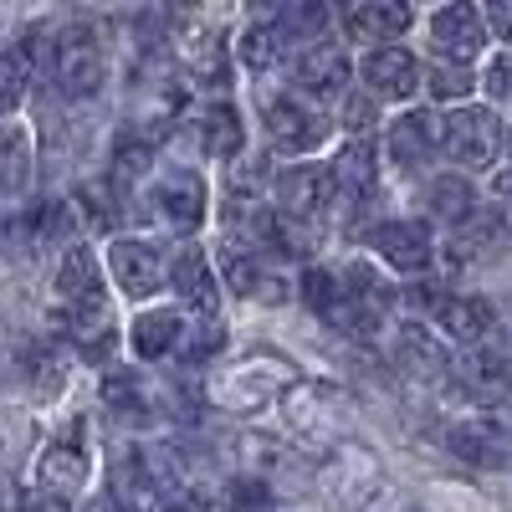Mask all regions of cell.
Wrapping results in <instances>:
<instances>
[{
    "label": "cell",
    "mask_w": 512,
    "mask_h": 512,
    "mask_svg": "<svg viewBox=\"0 0 512 512\" xmlns=\"http://www.w3.org/2000/svg\"><path fill=\"white\" fill-rule=\"evenodd\" d=\"M67 338L88 359H108V349H113V303H108V292L67 308Z\"/></svg>",
    "instance_id": "ffe728a7"
},
{
    "label": "cell",
    "mask_w": 512,
    "mask_h": 512,
    "mask_svg": "<svg viewBox=\"0 0 512 512\" xmlns=\"http://www.w3.org/2000/svg\"><path fill=\"white\" fill-rule=\"evenodd\" d=\"M221 267H226V287H231L236 297H256V292L267 287V267H262V256H256V246H251V241L226 246Z\"/></svg>",
    "instance_id": "f1b7e54d"
},
{
    "label": "cell",
    "mask_w": 512,
    "mask_h": 512,
    "mask_svg": "<svg viewBox=\"0 0 512 512\" xmlns=\"http://www.w3.org/2000/svg\"><path fill=\"white\" fill-rule=\"evenodd\" d=\"M108 272H113V282H118L123 297L149 303L154 292L169 287V282H164L169 256H164L154 241H144V236H118V241H108Z\"/></svg>",
    "instance_id": "52a82bcc"
},
{
    "label": "cell",
    "mask_w": 512,
    "mask_h": 512,
    "mask_svg": "<svg viewBox=\"0 0 512 512\" xmlns=\"http://www.w3.org/2000/svg\"><path fill=\"white\" fill-rule=\"evenodd\" d=\"M482 77H487V93H492L497 103H512V52H502V57H492Z\"/></svg>",
    "instance_id": "e575fe53"
},
{
    "label": "cell",
    "mask_w": 512,
    "mask_h": 512,
    "mask_svg": "<svg viewBox=\"0 0 512 512\" xmlns=\"http://www.w3.org/2000/svg\"><path fill=\"white\" fill-rule=\"evenodd\" d=\"M410 21H415V11L400 6V0H364V6L344 11V36L354 41V47L379 52V47H400Z\"/></svg>",
    "instance_id": "5bb4252c"
},
{
    "label": "cell",
    "mask_w": 512,
    "mask_h": 512,
    "mask_svg": "<svg viewBox=\"0 0 512 512\" xmlns=\"http://www.w3.org/2000/svg\"><path fill=\"white\" fill-rule=\"evenodd\" d=\"M502 118L492 108H477V103H461L441 118V154L461 169H472V175H482V169L497 164L502 154Z\"/></svg>",
    "instance_id": "6da1fadb"
},
{
    "label": "cell",
    "mask_w": 512,
    "mask_h": 512,
    "mask_svg": "<svg viewBox=\"0 0 512 512\" xmlns=\"http://www.w3.org/2000/svg\"><path fill=\"white\" fill-rule=\"evenodd\" d=\"M359 82H364V98L374 103H410L425 88V72L405 47H379V52H364Z\"/></svg>",
    "instance_id": "8fae6325"
},
{
    "label": "cell",
    "mask_w": 512,
    "mask_h": 512,
    "mask_svg": "<svg viewBox=\"0 0 512 512\" xmlns=\"http://www.w3.org/2000/svg\"><path fill=\"white\" fill-rule=\"evenodd\" d=\"M451 384L472 405H502L512 395V364L497 354H472L466 364H451Z\"/></svg>",
    "instance_id": "ac0fdd59"
},
{
    "label": "cell",
    "mask_w": 512,
    "mask_h": 512,
    "mask_svg": "<svg viewBox=\"0 0 512 512\" xmlns=\"http://www.w3.org/2000/svg\"><path fill=\"white\" fill-rule=\"evenodd\" d=\"M507 139H512V134H507Z\"/></svg>",
    "instance_id": "ab89813d"
},
{
    "label": "cell",
    "mask_w": 512,
    "mask_h": 512,
    "mask_svg": "<svg viewBox=\"0 0 512 512\" xmlns=\"http://www.w3.org/2000/svg\"><path fill=\"white\" fill-rule=\"evenodd\" d=\"M272 190H277V216H282V221L313 226V216H323V210L333 205V169L318 164V159L287 164Z\"/></svg>",
    "instance_id": "ba28073f"
},
{
    "label": "cell",
    "mask_w": 512,
    "mask_h": 512,
    "mask_svg": "<svg viewBox=\"0 0 512 512\" xmlns=\"http://www.w3.org/2000/svg\"><path fill=\"white\" fill-rule=\"evenodd\" d=\"M88 297H103V267H98L93 246H67L62 267H57V303L77 308Z\"/></svg>",
    "instance_id": "44dd1931"
},
{
    "label": "cell",
    "mask_w": 512,
    "mask_h": 512,
    "mask_svg": "<svg viewBox=\"0 0 512 512\" xmlns=\"http://www.w3.org/2000/svg\"><path fill=\"white\" fill-rule=\"evenodd\" d=\"M425 88H431L441 103H456V108H461V98L477 88V77H472V67H446V62H436L431 77H425Z\"/></svg>",
    "instance_id": "1f68e13d"
},
{
    "label": "cell",
    "mask_w": 512,
    "mask_h": 512,
    "mask_svg": "<svg viewBox=\"0 0 512 512\" xmlns=\"http://www.w3.org/2000/svg\"><path fill=\"white\" fill-rule=\"evenodd\" d=\"M395 364L415 379H451V349L425 328V323H400L395 328V344H390Z\"/></svg>",
    "instance_id": "e0dca14e"
},
{
    "label": "cell",
    "mask_w": 512,
    "mask_h": 512,
    "mask_svg": "<svg viewBox=\"0 0 512 512\" xmlns=\"http://www.w3.org/2000/svg\"><path fill=\"white\" fill-rule=\"evenodd\" d=\"M420 308H425V318H431L425 328H431L441 344H482V338L497 328L492 303L466 297V292H425Z\"/></svg>",
    "instance_id": "8992f818"
},
{
    "label": "cell",
    "mask_w": 512,
    "mask_h": 512,
    "mask_svg": "<svg viewBox=\"0 0 512 512\" xmlns=\"http://www.w3.org/2000/svg\"><path fill=\"white\" fill-rule=\"evenodd\" d=\"M502 236H507L502 210H487V205H477L472 216H466V221L456 226V256H461V262H472L477 251H492V246H502Z\"/></svg>",
    "instance_id": "484cf974"
},
{
    "label": "cell",
    "mask_w": 512,
    "mask_h": 512,
    "mask_svg": "<svg viewBox=\"0 0 512 512\" xmlns=\"http://www.w3.org/2000/svg\"><path fill=\"white\" fill-rule=\"evenodd\" d=\"M354 82V62H349V47L333 36H318L308 41L292 62V88L297 98H313V103H328V98H344V88Z\"/></svg>",
    "instance_id": "3957f363"
},
{
    "label": "cell",
    "mask_w": 512,
    "mask_h": 512,
    "mask_svg": "<svg viewBox=\"0 0 512 512\" xmlns=\"http://www.w3.org/2000/svg\"><path fill=\"white\" fill-rule=\"evenodd\" d=\"M82 512H128V507H123V502H118L113 492H98V497H93L88 507H82Z\"/></svg>",
    "instance_id": "f35d334b"
},
{
    "label": "cell",
    "mask_w": 512,
    "mask_h": 512,
    "mask_svg": "<svg viewBox=\"0 0 512 512\" xmlns=\"http://www.w3.org/2000/svg\"><path fill=\"white\" fill-rule=\"evenodd\" d=\"M482 16H487L492 41H507V47H512V6H487Z\"/></svg>",
    "instance_id": "8d00e7d4"
},
{
    "label": "cell",
    "mask_w": 512,
    "mask_h": 512,
    "mask_svg": "<svg viewBox=\"0 0 512 512\" xmlns=\"http://www.w3.org/2000/svg\"><path fill=\"white\" fill-rule=\"evenodd\" d=\"M492 195L502 200V221L512 216V169H502V175H492Z\"/></svg>",
    "instance_id": "74e56055"
},
{
    "label": "cell",
    "mask_w": 512,
    "mask_h": 512,
    "mask_svg": "<svg viewBox=\"0 0 512 512\" xmlns=\"http://www.w3.org/2000/svg\"><path fill=\"white\" fill-rule=\"evenodd\" d=\"M446 451L477 472H502L512 461V431L497 420V415H466L446 431Z\"/></svg>",
    "instance_id": "30bf717a"
},
{
    "label": "cell",
    "mask_w": 512,
    "mask_h": 512,
    "mask_svg": "<svg viewBox=\"0 0 512 512\" xmlns=\"http://www.w3.org/2000/svg\"><path fill=\"white\" fill-rule=\"evenodd\" d=\"M200 144H205V154L216 159V164H236L241 149H246V123H241V113H236L231 103H210V108L200 113Z\"/></svg>",
    "instance_id": "7402d4cb"
},
{
    "label": "cell",
    "mask_w": 512,
    "mask_h": 512,
    "mask_svg": "<svg viewBox=\"0 0 512 512\" xmlns=\"http://www.w3.org/2000/svg\"><path fill=\"white\" fill-rule=\"evenodd\" d=\"M26 98V57L21 52H6L0 57V118H11Z\"/></svg>",
    "instance_id": "d6a6232c"
},
{
    "label": "cell",
    "mask_w": 512,
    "mask_h": 512,
    "mask_svg": "<svg viewBox=\"0 0 512 512\" xmlns=\"http://www.w3.org/2000/svg\"><path fill=\"white\" fill-rule=\"evenodd\" d=\"M164 282L175 287V292H180V303H185L190 313H200L205 323L221 313V282H216V272H210L205 246L185 241L180 251H169V272H164Z\"/></svg>",
    "instance_id": "7c38bea8"
},
{
    "label": "cell",
    "mask_w": 512,
    "mask_h": 512,
    "mask_svg": "<svg viewBox=\"0 0 512 512\" xmlns=\"http://www.w3.org/2000/svg\"><path fill=\"white\" fill-rule=\"evenodd\" d=\"M103 400H108V410H118L123 420H144V415H149V390H144V379H139L134 369H108Z\"/></svg>",
    "instance_id": "f546056e"
},
{
    "label": "cell",
    "mask_w": 512,
    "mask_h": 512,
    "mask_svg": "<svg viewBox=\"0 0 512 512\" xmlns=\"http://www.w3.org/2000/svg\"><path fill=\"white\" fill-rule=\"evenodd\" d=\"M369 246L390 272H425L436 262V236L425 221H379L369 231Z\"/></svg>",
    "instance_id": "4fadbf2b"
},
{
    "label": "cell",
    "mask_w": 512,
    "mask_h": 512,
    "mask_svg": "<svg viewBox=\"0 0 512 512\" xmlns=\"http://www.w3.org/2000/svg\"><path fill=\"white\" fill-rule=\"evenodd\" d=\"M425 210L446 226H461L477 210V185L466 175H436L431 185H425Z\"/></svg>",
    "instance_id": "cb8c5ba5"
},
{
    "label": "cell",
    "mask_w": 512,
    "mask_h": 512,
    "mask_svg": "<svg viewBox=\"0 0 512 512\" xmlns=\"http://www.w3.org/2000/svg\"><path fill=\"white\" fill-rule=\"evenodd\" d=\"M88 482V425L72 420L62 436H52V446L41 451L36 461V487L41 497H67V492H82Z\"/></svg>",
    "instance_id": "9c48e42d"
},
{
    "label": "cell",
    "mask_w": 512,
    "mask_h": 512,
    "mask_svg": "<svg viewBox=\"0 0 512 512\" xmlns=\"http://www.w3.org/2000/svg\"><path fill=\"white\" fill-rule=\"evenodd\" d=\"M262 123H267V144L277 154H292V159L318 154L328 139V123L297 93H262Z\"/></svg>",
    "instance_id": "7a4b0ae2"
},
{
    "label": "cell",
    "mask_w": 512,
    "mask_h": 512,
    "mask_svg": "<svg viewBox=\"0 0 512 512\" xmlns=\"http://www.w3.org/2000/svg\"><path fill=\"white\" fill-rule=\"evenodd\" d=\"M487 47H492V31H487L482 6H466V0H456V6H441V11L431 16V52H436V62H446V67H472Z\"/></svg>",
    "instance_id": "5b68a950"
},
{
    "label": "cell",
    "mask_w": 512,
    "mask_h": 512,
    "mask_svg": "<svg viewBox=\"0 0 512 512\" xmlns=\"http://www.w3.org/2000/svg\"><path fill=\"white\" fill-rule=\"evenodd\" d=\"M328 169H333V195H349L354 205L369 200L374 185H379V164H374V144L369 139H354Z\"/></svg>",
    "instance_id": "603a6c76"
},
{
    "label": "cell",
    "mask_w": 512,
    "mask_h": 512,
    "mask_svg": "<svg viewBox=\"0 0 512 512\" xmlns=\"http://www.w3.org/2000/svg\"><path fill=\"white\" fill-rule=\"evenodd\" d=\"M154 205H159V216L175 226V231H195V226H205V180L195 175V169H169V175L159 180V190H154Z\"/></svg>",
    "instance_id": "2e32d148"
},
{
    "label": "cell",
    "mask_w": 512,
    "mask_h": 512,
    "mask_svg": "<svg viewBox=\"0 0 512 512\" xmlns=\"http://www.w3.org/2000/svg\"><path fill=\"white\" fill-rule=\"evenodd\" d=\"M282 26L277 21H251L246 31H241V41H236V57H241V67L246 72H272L277 62H282Z\"/></svg>",
    "instance_id": "d4e9b609"
},
{
    "label": "cell",
    "mask_w": 512,
    "mask_h": 512,
    "mask_svg": "<svg viewBox=\"0 0 512 512\" xmlns=\"http://www.w3.org/2000/svg\"><path fill=\"white\" fill-rule=\"evenodd\" d=\"M303 303L313 313H323L328 323H338L344 308H349V287H344V277H338L333 267H308L303 272Z\"/></svg>",
    "instance_id": "4316f807"
},
{
    "label": "cell",
    "mask_w": 512,
    "mask_h": 512,
    "mask_svg": "<svg viewBox=\"0 0 512 512\" xmlns=\"http://www.w3.org/2000/svg\"><path fill=\"white\" fill-rule=\"evenodd\" d=\"M185 313L180 308H144L134 318V328H128V349H134L144 364L164 359V354H175L180 349V338H185Z\"/></svg>",
    "instance_id": "d6986e66"
},
{
    "label": "cell",
    "mask_w": 512,
    "mask_h": 512,
    "mask_svg": "<svg viewBox=\"0 0 512 512\" xmlns=\"http://www.w3.org/2000/svg\"><path fill=\"white\" fill-rule=\"evenodd\" d=\"M31 180V134L26 123H0V190H21Z\"/></svg>",
    "instance_id": "83f0119b"
},
{
    "label": "cell",
    "mask_w": 512,
    "mask_h": 512,
    "mask_svg": "<svg viewBox=\"0 0 512 512\" xmlns=\"http://www.w3.org/2000/svg\"><path fill=\"white\" fill-rule=\"evenodd\" d=\"M369 118H374V98H344V128H349L354 139H364L369 128H374Z\"/></svg>",
    "instance_id": "d590c367"
},
{
    "label": "cell",
    "mask_w": 512,
    "mask_h": 512,
    "mask_svg": "<svg viewBox=\"0 0 512 512\" xmlns=\"http://www.w3.org/2000/svg\"><path fill=\"white\" fill-rule=\"evenodd\" d=\"M149 169H154V149L144 139H123L118 154H113V185H139L149 180Z\"/></svg>",
    "instance_id": "4dcf8cb0"
},
{
    "label": "cell",
    "mask_w": 512,
    "mask_h": 512,
    "mask_svg": "<svg viewBox=\"0 0 512 512\" xmlns=\"http://www.w3.org/2000/svg\"><path fill=\"white\" fill-rule=\"evenodd\" d=\"M52 77L67 98H93L108 77V62H103V41L88 31V26H67L52 47Z\"/></svg>",
    "instance_id": "277c9868"
},
{
    "label": "cell",
    "mask_w": 512,
    "mask_h": 512,
    "mask_svg": "<svg viewBox=\"0 0 512 512\" xmlns=\"http://www.w3.org/2000/svg\"><path fill=\"white\" fill-rule=\"evenodd\" d=\"M384 149H390V164L395 169H420L441 149V118L425 113V108H405L395 113V123L384 128Z\"/></svg>",
    "instance_id": "9a60e30c"
},
{
    "label": "cell",
    "mask_w": 512,
    "mask_h": 512,
    "mask_svg": "<svg viewBox=\"0 0 512 512\" xmlns=\"http://www.w3.org/2000/svg\"><path fill=\"white\" fill-rule=\"evenodd\" d=\"M226 492H231L226 502H231L236 512H272V492H267L262 482H231Z\"/></svg>",
    "instance_id": "836d02e7"
}]
</instances>
